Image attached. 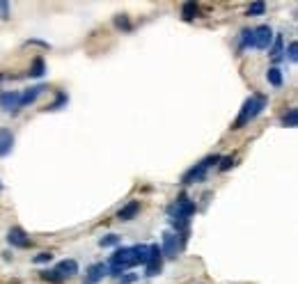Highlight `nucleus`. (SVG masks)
Instances as JSON below:
<instances>
[{
	"instance_id": "obj_1",
	"label": "nucleus",
	"mask_w": 298,
	"mask_h": 284,
	"mask_svg": "<svg viewBox=\"0 0 298 284\" xmlns=\"http://www.w3.org/2000/svg\"><path fill=\"white\" fill-rule=\"evenodd\" d=\"M268 104V99L264 94H260V92H255V94H250L246 101H243V108H241V112H239V117L234 119V124H232V131H239V129H243V126L248 124V121H252L257 115H262L264 112V108H266Z\"/></svg>"
},
{
	"instance_id": "obj_2",
	"label": "nucleus",
	"mask_w": 298,
	"mask_h": 284,
	"mask_svg": "<svg viewBox=\"0 0 298 284\" xmlns=\"http://www.w3.org/2000/svg\"><path fill=\"white\" fill-rule=\"evenodd\" d=\"M135 266V252L133 248H117L115 254L110 257L108 261V275L120 277L122 273H126L129 268Z\"/></svg>"
},
{
	"instance_id": "obj_3",
	"label": "nucleus",
	"mask_w": 298,
	"mask_h": 284,
	"mask_svg": "<svg viewBox=\"0 0 298 284\" xmlns=\"http://www.w3.org/2000/svg\"><path fill=\"white\" fill-rule=\"evenodd\" d=\"M221 160V156H207L204 160H200V163H195L190 170H186L184 172V177H182V184H200V181H204V177H207V172H209V168H213V165Z\"/></svg>"
},
{
	"instance_id": "obj_4",
	"label": "nucleus",
	"mask_w": 298,
	"mask_h": 284,
	"mask_svg": "<svg viewBox=\"0 0 298 284\" xmlns=\"http://www.w3.org/2000/svg\"><path fill=\"white\" fill-rule=\"evenodd\" d=\"M197 211L195 202L188 197V195H179L174 199V204L170 207V218H182V220H190V215Z\"/></svg>"
},
{
	"instance_id": "obj_5",
	"label": "nucleus",
	"mask_w": 298,
	"mask_h": 284,
	"mask_svg": "<svg viewBox=\"0 0 298 284\" xmlns=\"http://www.w3.org/2000/svg\"><path fill=\"white\" fill-rule=\"evenodd\" d=\"M184 243H186V236H179V234H174V232H165L161 252H163L165 257H177V254L182 252Z\"/></svg>"
},
{
	"instance_id": "obj_6",
	"label": "nucleus",
	"mask_w": 298,
	"mask_h": 284,
	"mask_svg": "<svg viewBox=\"0 0 298 284\" xmlns=\"http://www.w3.org/2000/svg\"><path fill=\"white\" fill-rule=\"evenodd\" d=\"M7 241H9V246L12 248H18V250H26V248H30L32 246V238L28 236V232L26 229H21V227H12L7 232Z\"/></svg>"
},
{
	"instance_id": "obj_7",
	"label": "nucleus",
	"mask_w": 298,
	"mask_h": 284,
	"mask_svg": "<svg viewBox=\"0 0 298 284\" xmlns=\"http://www.w3.org/2000/svg\"><path fill=\"white\" fill-rule=\"evenodd\" d=\"M252 37H255V48H260V51H268V46L273 44L275 32L271 30V26H260V28L252 30Z\"/></svg>"
},
{
	"instance_id": "obj_8",
	"label": "nucleus",
	"mask_w": 298,
	"mask_h": 284,
	"mask_svg": "<svg viewBox=\"0 0 298 284\" xmlns=\"http://www.w3.org/2000/svg\"><path fill=\"white\" fill-rule=\"evenodd\" d=\"M149 248H151V257H149L147 266H145V275L154 277V275H158L161 268H163V252H161V246H156V243Z\"/></svg>"
},
{
	"instance_id": "obj_9",
	"label": "nucleus",
	"mask_w": 298,
	"mask_h": 284,
	"mask_svg": "<svg viewBox=\"0 0 298 284\" xmlns=\"http://www.w3.org/2000/svg\"><path fill=\"white\" fill-rule=\"evenodd\" d=\"M18 101H21V92H18V90L0 92V108H3L5 112H16L18 110Z\"/></svg>"
},
{
	"instance_id": "obj_10",
	"label": "nucleus",
	"mask_w": 298,
	"mask_h": 284,
	"mask_svg": "<svg viewBox=\"0 0 298 284\" xmlns=\"http://www.w3.org/2000/svg\"><path fill=\"white\" fill-rule=\"evenodd\" d=\"M106 275H108V263L99 261V263H92V266L87 268L85 280H87V284H96V282H101V280H104Z\"/></svg>"
},
{
	"instance_id": "obj_11",
	"label": "nucleus",
	"mask_w": 298,
	"mask_h": 284,
	"mask_svg": "<svg viewBox=\"0 0 298 284\" xmlns=\"http://www.w3.org/2000/svg\"><path fill=\"white\" fill-rule=\"evenodd\" d=\"M53 271L57 273V275L62 277V280H67V277H74L78 273V263L74 261V259H65V261H60Z\"/></svg>"
},
{
	"instance_id": "obj_12",
	"label": "nucleus",
	"mask_w": 298,
	"mask_h": 284,
	"mask_svg": "<svg viewBox=\"0 0 298 284\" xmlns=\"http://www.w3.org/2000/svg\"><path fill=\"white\" fill-rule=\"evenodd\" d=\"M14 149V133L9 129H0V158L12 154Z\"/></svg>"
},
{
	"instance_id": "obj_13",
	"label": "nucleus",
	"mask_w": 298,
	"mask_h": 284,
	"mask_svg": "<svg viewBox=\"0 0 298 284\" xmlns=\"http://www.w3.org/2000/svg\"><path fill=\"white\" fill-rule=\"evenodd\" d=\"M46 92V85H35V87H30V90H26L21 94V101H18V108H26V106H30V104H35L37 101V96L39 94H44Z\"/></svg>"
},
{
	"instance_id": "obj_14",
	"label": "nucleus",
	"mask_w": 298,
	"mask_h": 284,
	"mask_svg": "<svg viewBox=\"0 0 298 284\" xmlns=\"http://www.w3.org/2000/svg\"><path fill=\"white\" fill-rule=\"evenodd\" d=\"M140 211V202L138 199H133V202H129L126 207H122L120 211H117V220H122V222H129V220H133L135 215Z\"/></svg>"
},
{
	"instance_id": "obj_15",
	"label": "nucleus",
	"mask_w": 298,
	"mask_h": 284,
	"mask_svg": "<svg viewBox=\"0 0 298 284\" xmlns=\"http://www.w3.org/2000/svg\"><path fill=\"white\" fill-rule=\"evenodd\" d=\"M268 51H271V57L273 60H282V53H285V37L282 35H275L273 37V44L268 46Z\"/></svg>"
},
{
	"instance_id": "obj_16",
	"label": "nucleus",
	"mask_w": 298,
	"mask_h": 284,
	"mask_svg": "<svg viewBox=\"0 0 298 284\" xmlns=\"http://www.w3.org/2000/svg\"><path fill=\"white\" fill-rule=\"evenodd\" d=\"M133 252H135V266H147L149 257H151V248L149 246H133Z\"/></svg>"
},
{
	"instance_id": "obj_17",
	"label": "nucleus",
	"mask_w": 298,
	"mask_h": 284,
	"mask_svg": "<svg viewBox=\"0 0 298 284\" xmlns=\"http://www.w3.org/2000/svg\"><path fill=\"white\" fill-rule=\"evenodd\" d=\"M239 48H241V51H246V48H255V37H252L250 28L241 30V35H239Z\"/></svg>"
},
{
	"instance_id": "obj_18",
	"label": "nucleus",
	"mask_w": 298,
	"mask_h": 284,
	"mask_svg": "<svg viewBox=\"0 0 298 284\" xmlns=\"http://www.w3.org/2000/svg\"><path fill=\"white\" fill-rule=\"evenodd\" d=\"M282 126H287V129H296L298 126V108H289V110L282 115Z\"/></svg>"
},
{
	"instance_id": "obj_19",
	"label": "nucleus",
	"mask_w": 298,
	"mask_h": 284,
	"mask_svg": "<svg viewBox=\"0 0 298 284\" xmlns=\"http://www.w3.org/2000/svg\"><path fill=\"white\" fill-rule=\"evenodd\" d=\"M44 73H46V65H44L42 57H35L32 65H30V69H28V76H30V78H42Z\"/></svg>"
},
{
	"instance_id": "obj_20",
	"label": "nucleus",
	"mask_w": 298,
	"mask_h": 284,
	"mask_svg": "<svg viewBox=\"0 0 298 284\" xmlns=\"http://www.w3.org/2000/svg\"><path fill=\"white\" fill-rule=\"evenodd\" d=\"M266 80L271 83L273 87H282V83H285V78H282V71L277 69V67H271V69L266 71Z\"/></svg>"
},
{
	"instance_id": "obj_21",
	"label": "nucleus",
	"mask_w": 298,
	"mask_h": 284,
	"mask_svg": "<svg viewBox=\"0 0 298 284\" xmlns=\"http://www.w3.org/2000/svg\"><path fill=\"white\" fill-rule=\"evenodd\" d=\"M182 16L186 18V21H193V18H197V16H200V5H195V3H184Z\"/></svg>"
},
{
	"instance_id": "obj_22",
	"label": "nucleus",
	"mask_w": 298,
	"mask_h": 284,
	"mask_svg": "<svg viewBox=\"0 0 298 284\" xmlns=\"http://www.w3.org/2000/svg\"><path fill=\"white\" fill-rule=\"evenodd\" d=\"M67 104H69V96H67L62 90H55V101H53L46 110H60V108H65Z\"/></svg>"
},
{
	"instance_id": "obj_23",
	"label": "nucleus",
	"mask_w": 298,
	"mask_h": 284,
	"mask_svg": "<svg viewBox=\"0 0 298 284\" xmlns=\"http://www.w3.org/2000/svg\"><path fill=\"white\" fill-rule=\"evenodd\" d=\"M39 275H42V280H44V282H48V284H62V282H65L60 275H57L55 271H48V268H46V271H42Z\"/></svg>"
},
{
	"instance_id": "obj_24",
	"label": "nucleus",
	"mask_w": 298,
	"mask_h": 284,
	"mask_svg": "<svg viewBox=\"0 0 298 284\" xmlns=\"http://www.w3.org/2000/svg\"><path fill=\"white\" fill-rule=\"evenodd\" d=\"M120 241H122V238L117 236V234H108V236H104L99 241V246L101 248H115V246H120Z\"/></svg>"
},
{
	"instance_id": "obj_25",
	"label": "nucleus",
	"mask_w": 298,
	"mask_h": 284,
	"mask_svg": "<svg viewBox=\"0 0 298 284\" xmlns=\"http://www.w3.org/2000/svg\"><path fill=\"white\" fill-rule=\"evenodd\" d=\"M264 12H266V5L264 3H252L250 7H248V16H262Z\"/></svg>"
},
{
	"instance_id": "obj_26",
	"label": "nucleus",
	"mask_w": 298,
	"mask_h": 284,
	"mask_svg": "<svg viewBox=\"0 0 298 284\" xmlns=\"http://www.w3.org/2000/svg\"><path fill=\"white\" fill-rule=\"evenodd\" d=\"M115 26H117V28H122V30H131L129 16H126V14H120V16H115Z\"/></svg>"
},
{
	"instance_id": "obj_27",
	"label": "nucleus",
	"mask_w": 298,
	"mask_h": 284,
	"mask_svg": "<svg viewBox=\"0 0 298 284\" xmlns=\"http://www.w3.org/2000/svg\"><path fill=\"white\" fill-rule=\"evenodd\" d=\"M9 16H12V7H9V3L0 0V18H3V21H7Z\"/></svg>"
},
{
	"instance_id": "obj_28",
	"label": "nucleus",
	"mask_w": 298,
	"mask_h": 284,
	"mask_svg": "<svg viewBox=\"0 0 298 284\" xmlns=\"http://www.w3.org/2000/svg\"><path fill=\"white\" fill-rule=\"evenodd\" d=\"M287 57H289V62L298 60V46H296V42H291L289 46H287Z\"/></svg>"
},
{
	"instance_id": "obj_29",
	"label": "nucleus",
	"mask_w": 298,
	"mask_h": 284,
	"mask_svg": "<svg viewBox=\"0 0 298 284\" xmlns=\"http://www.w3.org/2000/svg\"><path fill=\"white\" fill-rule=\"evenodd\" d=\"M218 163H221V165H218V168H221V172H227V170L234 165V156H225V158H221Z\"/></svg>"
},
{
	"instance_id": "obj_30",
	"label": "nucleus",
	"mask_w": 298,
	"mask_h": 284,
	"mask_svg": "<svg viewBox=\"0 0 298 284\" xmlns=\"http://www.w3.org/2000/svg\"><path fill=\"white\" fill-rule=\"evenodd\" d=\"M117 280H120V284H133L135 280H138V275H135V273H122Z\"/></svg>"
},
{
	"instance_id": "obj_31",
	"label": "nucleus",
	"mask_w": 298,
	"mask_h": 284,
	"mask_svg": "<svg viewBox=\"0 0 298 284\" xmlns=\"http://www.w3.org/2000/svg\"><path fill=\"white\" fill-rule=\"evenodd\" d=\"M51 259H53V254H51V252H39L37 257L32 259V261H35V263H48Z\"/></svg>"
},
{
	"instance_id": "obj_32",
	"label": "nucleus",
	"mask_w": 298,
	"mask_h": 284,
	"mask_svg": "<svg viewBox=\"0 0 298 284\" xmlns=\"http://www.w3.org/2000/svg\"><path fill=\"white\" fill-rule=\"evenodd\" d=\"M3 78H5V76H3V73H0V80H3Z\"/></svg>"
},
{
	"instance_id": "obj_33",
	"label": "nucleus",
	"mask_w": 298,
	"mask_h": 284,
	"mask_svg": "<svg viewBox=\"0 0 298 284\" xmlns=\"http://www.w3.org/2000/svg\"><path fill=\"white\" fill-rule=\"evenodd\" d=\"M0 190H3V184H0Z\"/></svg>"
}]
</instances>
